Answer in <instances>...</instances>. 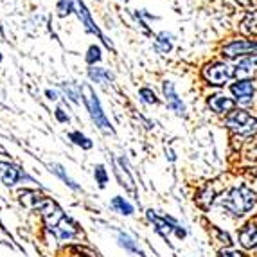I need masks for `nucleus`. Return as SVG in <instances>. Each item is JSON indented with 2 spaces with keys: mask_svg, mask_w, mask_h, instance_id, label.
I'll list each match as a JSON object with an SVG mask.
<instances>
[{
  "mask_svg": "<svg viewBox=\"0 0 257 257\" xmlns=\"http://www.w3.org/2000/svg\"><path fill=\"white\" fill-rule=\"evenodd\" d=\"M94 176H95V182L99 184V187H104V185H106V182H108V173H106V169H104V167L101 166V164H99V166H95Z\"/></svg>",
  "mask_w": 257,
  "mask_h": 257,
  "instance_id": "27",
  "label": "nucleus"
},
{
  "mask_svg": "<svg viewBox=\"0 0 257 257\" xmlns=\"http://www.w3.org/2000/svg\"><path fill=\"white\" fill-rule=\"evenodd\" d=\"M255 202H257L255 193H253L250 187H246V185L232 187L230 191L221 198L223 209L227 210L228 214L236 216V218H239V216L246 214L248 210H252Z\"/></svg>",
  "mask_w": 257,
  "mask_h": 257,
  "instance_id": "1",
  "label": "nucleus"
},
{
  "mask_svg": "<svg viewBox=\"0 0 257 257\" xmlns=\"http://www.w3.org/2000/svg\"><path fill=\"white\" fill-rule=\"evenodd\" d=\"M61 88L65 90V94L69 95V99L72 101V103H79V95H81V90L77 88L74 83H63L61 85Z\"/></svg>",
  "mask_w": 257,
  "mask_h": 257,
  "instance_id": "23",
  "label": "nucleus"
},
{
  "mask_svg": "<svg viewBox=\"0 0 257 257\" xmlns=\"http://www.w3.org/2000/svg\"><path fill=\"white\" fill-rule=\"evenodd\" d=\"M234 76L237 79H252L257 76V52L248 58H243L237 63V67L234 69Z\"/></svg>",
  "mask_w": 257,
  "mask_h": 257,
  "instance_id": "11",
  "label": "nucleus"
},
{
  "mask_svg": "<svg viewBox=\"0 0 257 257\" xmlns=\"http://www.w3.org/2000/svg\"><path fill=\"white\" fill-rule=\"evenodd\" d=\"M69 139L74 142V144H76V146H81L83 150H90V148H92L90 139H86L85 135H83V133H79V132H70Z\"/></svg>",
  "mask_w": 257,
  "mask_h": 257,
  "instance_id": "21",
  "label": "nucleus"
},
{
  "mask_svg": "<svg viewBox=\"0 0 257 257\" xmlns=\"http://www.w3.org/2000/svg\"><path fill=\"white\" fill-rule=\"evenodd\" d=\"M241 31H243L244 35L257 36V11L248 13L244 17V20L241 22Z\"/></svg>",
  "mask_w": 257,
  "mask_h": 257,
  "instance_id": "16",
  "label": "nucleus"
},
{
  "mask_svg": "<svg viewBox=\"0 0 257 257\" xmlns=\"http://www.w3.org/2000/svg\"><path fill=\"white\" fill-rule=\"evenodd\" d=\"M54 115H56V119L60 120V122H69V113H65L63 108H56Z\"/></svg>",
  "mask_w": 257,
  "mask_h": 257,
  "instance_id": "28",
  "label": "nucleus"
},
{
  "mask_svg": "<svg viewBox=\"0 0 257 257\" xmlns=\"http://www.w3.org/2000/svg\"><path fill=\"white\" fill-rule=\"evenodd\" d=\"M139 95H141V101L146 104H159V97L155 95V92L151 88H141L139 90Z\"/></svg>",
  "mask_w": 257,
  "mask_h": 257,
  "instance_id": "25",
  "label": "nucleus"
},
{
  "mask_svg": "<svg viewBox=\"0 0 257 257\" xmlns=\"http://www.w3.org/2000/svg\"><path fill=\"white\" fill-rule=\"evenodd\" d=\"M45 94H47V97L51 99V101H56V99H58V94H56L54 90H47Z\"/></svg>",
  "mask_w": 257,
  "mask_h": 257,
  "instance_id": "30",
  "label": "nucleus"
},
{
  "mask_svg": "<svg viewBox=\"0 0 257 257\" xmlns=\"http://www.w3.org/2000/svg\"><path fill=\"white\" fill-rule=\"evenodd\" d=\"M88 77L94 83H104V81H111L113 74L108 72L106 69H101V67H92V69H88Z\"/></svg>",
  "mask_w": 257,
  "mask_h": 257,
  "instance_id": "17",
  "label": "nucleus"
},
{
  "mask_svg": "<svg viewBox=\"0 0 257 257\" xmlns=\"http://www.w3.org/2000/svg\"><path fill=\"white\" fill-rule=\"evenodd\" d=\"M202 74H203V79L209 85L221 86L234 76V69L228 63H225V61H214V63L205 65V69L202 70Z\"/></svg>",
  "mask_w": 257,
  "mask_h": 257,
  "instance_id": "4",
  "label": "nucleus"
},
{
  "mask_svg": "<svg viewBox=\"0 0 257 257\" xmlns=\"http://www.w3.org/2000/svg\"><path fill=\"white\" fill-rule=\"evenodd\" d=\"M225 124L234 133H239L244 137H250L257 133V119H253L246 110H234L225 119Z\"/></svg>",
  "mask_w": 257,
  "mask_h": 257,
  "instance_id": "3",
  "label": "nucleus"
},
{
  "mask_svg": "<svg viewBox=\"0 0 257 257\" xmlns=\"http://www.w3.org/2000/svg\"><path fill=\"white\" fill-rule=\"evenodd\" d=\"M230 92L234 94L237 103L241 104H250L252 103V97H253V83L252 79H237V83L230 85Z\"/></svg>",
  "mask_w": 257,
  "mask_h": 257,
  "instance_id": "9",
  "label": "nucleus"
},
{
  "mask_svg": "<svg viewBox=\"0 0 257 257\" xmlns=\"http://www.w3.org/2000/svg\"><path fill=\"white\" fill-rule=\"evenodd\" d=\"M0 61H2V54H0Z\"/></svg>",
  "mask_w": 257,
  "mask_h": 257,
  "instance_id": "31",
  "label": "nucleus"
},
{
  "mask_svg": "<svg viewBox=\"0 0 257 257\" xmlns=\"http://www.w3.org/2000/svg\"><path fill=\"white\" fill-rule=\"evenodd\" d=\"M119 244H120V246H124V248L128 250V252L139 253V255H141V250L137 248L135 241H133L132 237L128 236V234H122V232H120V234H119Z\"/></svg>",
  "mask_w": 257,
  "mask_h": 257,
  "instance_id": "22",
  "label": "nucleus"
},
{
  "mask_svg": "<svg viewBox=\"0 0 257 257\" xmlns=\"http://www.w3.org/2000/svg\"><path fill=\"white\" fill-rule=\"evenodd\" d=\"M76 11H77V17H79V20L85 24V27H86V31L88 33H92V35H95L97 38H101L104 42V45H106L108 49H113V45H111V42L110 40H106L103 36V33L99 31V27L94 24V20H92V17H90V13H88V9H86V6L83 4L81 0H76Z\"/></svg>",
  "mask_w": 257,
  "mask_h": 257,
  "instance_id": "7",
  "label": "nucleus"
},
{
  "mask_svg": "<svg viewBox=\"0 0 257 257\" xmlns=\"http://www.w3.org/2000/svg\"><path fill=\"white\" fill-rule=\"evenodd\" d=\"M51 169H52V171L56 173V175L60 176L61 180H63L65 184L69 185L70 189H74V191H79V185H77L76 182H74L72 178H70V176L67 175V173H65V169H63V167L60 166V164H52V166H51Z\"/></svg>",
  "mask_w": 257,
  "mask_h": 257,
  "instance_id": "20",
  "label": "nucleus"
},
{
  "mask_svg": "<svg viewBox=\"0 0 257 257\" xmlns=\"http://www.w3.org/2000/svg\"><path fill=\"white\" fill-rule=\"evenodd\" d=\"M207 104H209V108L212 111H216V113H225V115H228V113H232V111L236 110V101L223 94L209 95Z\"/></svg>",
  "mask_w": 257,
  "mask_h": 257,
  "instance_id": "10",
  "label": "nucleus"
},
{
  "mask_svg": "<svg viewBox=\"0 0 257 257\" xmlns=\"http://www.w3.org/2000/svg\"><path fill=\"white\" fill-rule=\"evenodd\" d=\"M81 94H83V99H85L86 108H88V113H90V117L95 122V126L104 133H113V128H111L108 117L104 115L103 106H101V103H99V99H97V95H95L94 88H92L90 85H81Z\"/></svg>",
  "mask_w": 257,
  "mask_h": 257,
  "instance_id": "2",
  "label": "nucleus"
},
{
  "mask_svg": "<svg viewBox=\"0 0 257 257\" xmlns=\"http://www.w3.org/2000/svg\"><path fill=\"white\" fill-rule=\"evenodd\" d=\"M56 11H58L60 17H69V15L74 11V2L72 0H58Z\"/></svg>",
  "mask_w": 257,
  "mask_h": 257,
  "instance_id": "24",
  "label": "nucleus"
},
{
  "mask_svg": "<svg viewBox=\"0 0 257 257\" xmlns=\"http://www.w3.org/2000/svg\"><path fill=\"white\" fill-rule=\"evenodd\" d=\"M33 209H38L40 212H42L43 221H45V225H47L49 230H51V228H54L56 225H58V223L65 218L63 210L56 205L52 200H49V198L40 196L38 200L35 202V205H33Z\"/></svg>",
  "mask_w": 257,
  "mask_h": 257,
  "instance_id": "6",
  "label": "nucleus"
},
{
  "mask_svg": "<svg viewBox=\"0 0 257 257\" xmlns=\"http://www.w3.org/2000/svg\"><path fill=\"white\" fill-rule=\"evenodd\" d=\"M0 173H2V182L6 185H15L20 178H27L24 173H22L20 167L13 166V164L9 162H0Z\"/></svg>",
  "mask_w": 257,
  "mask_h": 257,
  "instance_id": "14",
  "label": "nucleus"
},
{
  "mask_svg": "<svg viewBox=\"0 0 257 257\" xmlns=\"http://www.w3.org/2000/svg\"><path fill=\"white\" fill-rule=\"evenodd\" d=\"M99 61H101V47L99 45H90V49L86 52V63L95 65Z\"/></svg>",
  "mask_w": 257,
  "mask_h": 257,
  "instance_id": "26",
  "label": "nucleus"
},
{
  "mask_svg": "<svg viewBox=\"0 0 257 257\" xmlns=\"http://www.w3.org/2000/svg\"><path fill=\"white\" fill-rule=\"evenodd\" d=\"M239 243L246 250H257V223H246L239 230Z\"/></svg>",
  "mask_w": 257,
  "mask_h": 257,
  "instance_id": "12",
  "label": "nucleus"
},
{
  "mask_svg": "<svg viewBox=\"0 0 257 257\" xmlns=\"http://www.w3.org/2000/svg\"><path fill=\"white\" fill-rule=\"evenodd\" d=\"M51 232L54 234L56 239L69 241V239H72V237L77 234V227L74 225L72 221H70L69 218H63L60 223H58V225H56L54 228H51Z\"/></svg>",
  "mask_w": 257,
  "mask_h": 257,
  "instance_id": "13",
  "label": "nucleus"
},
{
  "mask_svg": "<svg viewBox=\"0 0 257 257\" xmlns=\"http://www.w3.org/2000/svg\"><path fill=\"white\" fill-rule=\"evenodd\" d=\"M219 257H243L239 252H228V250H221L219 252Z\"/></svg>",
  "mask_w": 257,
  "mask_h": 257,
  "instance_id": "29",
  "label": "nucleus"
},
{
  "mask_svg": "<svg viewBox=\"0 0 257 257\" xmlns=\"http://www.w3.org/2000/svg\"><path fill=\"white\" fill-rule=\"evenodd\" d=\"M111 207H113V210H115V212H119V214H124V216H130L133 212L132 203H128L124 198H120V196H115L113 200H111Z\"/></svg>",
  "mask_w": 257,
  "mask_h": 257,
  "instance_id": "19",
  "label": "nucleus"
},
{
  "mask_svg": "<svg viewBox=\"0 0 257 257\" xmlns=\"http://www.w3.org/2000/svg\"><path fill=\"white\" fill-rule=\"evenodd\" d=\"M257 52V40H232L221 49V56L227 60H239V58H248Z\"/></svg>",
  "mask_w": 257,
  "mask_h": 257,
  "instance_id": "5",
  "label": "nucleus"
},
{
  "mask_svg": "<svg viewBox=\"0 0 257 257\" xmlns=\"http://www.w3.org/2000/svg\"><path fill=\"white\" fill-rule=\"evenodd\" d=\"M162 88H164V95H166L167 106L171 108V110L175 111L178 117H185V115H187L185 104H184V101H182V97H178V94H176L175 85H173L171 81H167V79H166V81L162 83Z\"/></svg>",
  "mask_w": 257,
  "mask_h": 257,
  "instance_id": "8",
  "label": "nucleus"
},
{
  "mask_svg": "<svg viewBox=\"0 0 257 257\" xmlns=\"http://www.w3.org/2000/svg\"><path fill=\"white\" fill-rule=\"evenodd\" d=\"M148 216H150V219L155 223V227H157V230L160 232V234H169L171 230H175L178 225H176V221L171 218V216H162V218H159L157 214H153V210H150L148 212Z\"/></svg>",
  "mask_w": 257,
  "mask_h": 257,
  "instance_id": "15",
  "label": "nucleus"
},
{
  "mask_svg": "<svg viewBox=\"0 0 257 257\" xmlns=\"http://www.w3.org/2000/svg\"><path fill=\"white\" fill-rule=\"evenodd\" d=\"M173 38L175 36L173 35H169V33H160L159 36H157V49H159L162 54H167V52H171V49H173Z\"/></svg>",
  "mask_w": 257,
  "mask_h": 257,
  "instance_id": "18",
  "label": "nucleus"
}]
</instances>
